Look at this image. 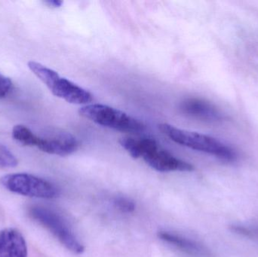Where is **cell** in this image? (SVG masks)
Returning <instances> with one entry per match:
<instances>
[{"label":"cell","mask_w":258,"mask_h":257,"mask_svg":"<svg viewBox=\"0 0 258 257\" xmlns=\"http://www.w3.org/2000/svg\"><path fill=\"white\" fill-rule=\"evenodd\" d=\"M159 130L172 141L189 149L213 155L227 162L237 159L238 153L236 149L215 137L180 129L165 123L159 125Z\"/></svg>","instance_id":"1"},{"label":"cell","mask_w":258,"mask_h":257,"mask_svg":"<svg viewBox=\"0 0 258 257\" xmlns=\"http://www.w3.org/2000/svg\"><path fill=\"white\" fill-rule=\"evenodd\" d=\"M28 67L57 98L74 104H87L93 101L92 94L53 69L35 61L29 62Z\"/></svg>","instance_id":"2"},{"label":"cell","mask_w":258,"mask_h":257,"mask_svg":"<svg viewBox=\"0 0 258 257\" xmlns=\"http://www.w3.org/2000/svg\"><path fill=\"white\" fill-rule=\"evenodd\" d=\"M80 116L92 122L121 132L139 134L144 132L146 126L138 119L124 112L103 104H89L82 107Z\"/></svg>","instance_id":"3"},{"label":"cell","mask_w":258,"mask_h":257,"mask_svg":"<svg viewBox=\"0 0 258 257\" xmlns=\"http://www.w3.org/2000/svg\"><path fill=\"white\" fill-rule=\"evenodd\" d=\"M0 184L12 193L28 197L51 199L59 194L58 189L54 184L29 174L5 175L0 179Z\"/></svg>","instance_id":"4"},{"label":"cell","mask_w":258,"mask_h":257,"mask_svg":"<svg viewBox=\"0 0 258 257\" xmlns=\"http://www.w3.org/2000/svg\"><path fill=\"white\" fill-rule=\"evenodd\" d=\"M30 215L46 228L65 247L76 254H81L85 247L67 226L63 219L54 211L41 206L30 208Z\"/></svg>","instance_id":"5"},{"label":"cell","mask_w":258,"mask_h":257,"mask_svg":"<svg viewBox=\"0 0 258 257\" xmlns=\"http://www.w3.org/2000/svg\"><path fill=\"white\" fill-rule=\"evenodd\" d=\"M78 140L70 133L60 130H53L43 137L38 136L36 147L51 155L66 156L78 149Z\"/></svg>","instance_id":"6"},{"label":"cell","mask_w":258,"mask_h":257,"mask_svg":"<svg viewBox=\"0 0 258 257\" xmlns=\"http://www.w3.org/2000/svg\"><path fill=\"white\" fill-rule=\"evenodd\" d=\"M183 114L209 123H218L227 120V115L215 104L200 98H189L183 100L180 105Z\"/></svg>","instance_id":"7"},{"label":"cell","mask_w":258,"mask_h":257,"mask_svg":"<svg viewBox=\"0 0 258 257\" xmlns=\"http://www.w3.org/2000/svg\"><path fill=\"white\" fill-rule=\"evenodd\" d=\"M142 158L150 167L159 172H192L194 169L192 164L161 149L157 143L144 153Z\"/></svg>","instance_id":"8"},{"label":"cell","mask_w":258,"mask_h":257,"mask_svg":"<svg viewBox=\"0 0 258 257\" xmlns=\"http://www.w3.org/2000/svg\"><path fill=\"white\" fill-rule=\"evenodd\" d=\"M0 257H28L25 238L18 229L0 231Z\"/></svg>","instance_id":"9"},{"label":"cell","mask_w":258,"mask_h":257,"mask_svg":"<svg viewBox=\"0 0 258 257\" xmlns=\"http://www.w3.org/2000/svg\"><path fill=\"white\" fill-rule=\"evenodd\" d=\"M158 235L161 239L174 244L176 247H179L189 254L197 255V256H206L208 254V252L203 246L187 238L168 233L167 232H159Z\"/></svg>","instance_id":"10"},{"label":"cell","mask_w":258,"mask_h":257,"mask_svg":"<svg viewBox=\"0 0 258 257\" xmlns=\"http://www.w3.org/2000/svg\"><path fill=\"white\" fill-rule=\"evenodd\" d=\"M153 139H136L132 137H123L119 140L121 146L128 152L134 158H142L146 151L155 143Z\"/></svg>","instance_id":"11"},{"label":"cell","mask_w":258,"mask_h":257,"mask_svg":"<svg viewBox=\"0 0 258 257\" xmlns=\"http://www.w3.org/2000/svg\"><path fill=\"white\" fill-rule=\"evenodd\" d=\"M12 137L24 146H36L37 144L38 135L23 125H17L14 127Z\"/></svg>","instance_id":"12"},{"label":"cell","mask_w":258,"mask_h":257,"mask_svg":"<svg viewBox=\"0 0 258 257\" xmlns=\"http://www.w3.org/2000/svg\"><path fill=\"white\" fill-rule=\"evenodd\" d=\"M18 161L10 149L0 143V167L12 168L18 165Z\"/></svg>","instance_id":"13"},{"label":"cell","mask_w":258,"mask_h":257,"mask_svg":"<svg viewBox=\"0 0 258 257\" xmlns=\"http://www.w3.org/2000/svg\"><path fill=\"white\" fill-rule=\"evenodd\" d=\"M114 204L122 212L132 213L135 210V204L134 203L133 201L127 198H115Z\"/></svg>","instance_id":"14"},{"label":"cell","mask_w":258,"mask_h":257,"mask_svg":"<svg viewBox=\"0 0 258 257\" xmlns=\"http://www.w3.org/2000/svg\"><path fill=\"white\" fill-rule=\"evenodd\" d=\"M13 83L10 78L0 73V98H5L12 92Z\"/></svg>","instance_id":"15"},{"label":"cell","mask_w":258,"mask_h":257,"mask_svg":"<svg viewBox=\"0 0 258 257\" xmlns=\"http://www.w3.org/2000/svg\"><path fill=\"white\" fill-rule=\"evenodd\" d=\"M45 3L51 8H59L63 4V2L59 1V0H48V1H45Z\"/></svg>","instance_id":"16"}]
</instances>
